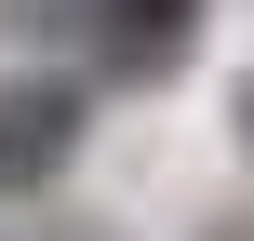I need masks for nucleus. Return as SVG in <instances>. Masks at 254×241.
<instances>
[{"label": "nucleus", "mask_w": 254, "mask_h": 241, "mask_svg": "<svg viewBox=\"0 0 254 241\" xmlns=\"http://www.w3.org/2000/svg\"><path fill=\"white\" fill-rule=\"evenodd\" d=\"M80 134H94V80H80V67H13V80H0V201L54 188V174L80 161Z\"/></svg>", "instance_id": "obj_1"}, {"label": "nucleus", "mask_w": 254, "mask_h": 241, "mask_svg": "<svg viewBox=\"0 0 254 241\" xmlns=\"http://www.w3.org/2000/svg\"><path fill=\"white\" fill-rule=\"evenodd\" d=\"M228 121H241V161H254V80H241V94H228Z\"/></svg>", "instance_id": "obj_3"}, {"label": "nucleus", "mask_w": 254, "mask_h": 241, "mask_svg": "<svg viewBox=\"0 0 254 241\" xmlns=\"http://www.w3.org/2000/svg\"><path fill=\"white\" fill-rule=\"evenodd\" d=\"M94 80L107 94H147V80H174L188 67V40H201V0H94Z\"/></svg>", "instance_id": "obj_2"}]
</instances>
